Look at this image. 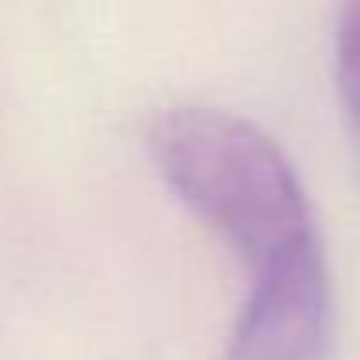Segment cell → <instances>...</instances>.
Instances as JSON below:
<instances>
[{
    "label": "cell",
    "mask_w": 360,
    "mask_h": 360,
    "mask_svg": "<svg viewBox=\"0 0 360 360\" xmlns=\"http://www.w3.org/2000/svg\"><path fill=\"white\" fill-rule=\"evenodd\" d=\"M148 152L169 191L251 272L314 237L300 180L262 127L202 106L169 110L152 124Z\"/></svg>",
    "instance_id": "1"
},
{
    "label": "cell",
    "mask_w": 360,
    "mask_h": 360,
    "mask_svg": "<svg viewBox=\"0 0 360 360\" xmlns=\"http://www.w3.org/2000/svg\"><path fill=\"white\" fill-rule=\"evenodd\" d=\"M332 342V283L318 237L255 269L226 360H325Z\"/></svg>",
    "instance_id": "2"
},
{
    "label": "cell",
    "mask_w": 360,
    "mask_h": 360,
    "mask_svg": "<svg viewBox=\"0 0 360 360\" xmlns=\"http://www.w3.org/2000/svg\"><path fill=\"white\" fill-rule=\"evenodd\" d=\"M335 82L349 131L360 145V0H346L335 29Z\"/></svg>",
    "instance_id": "3"
}]
</instances>
